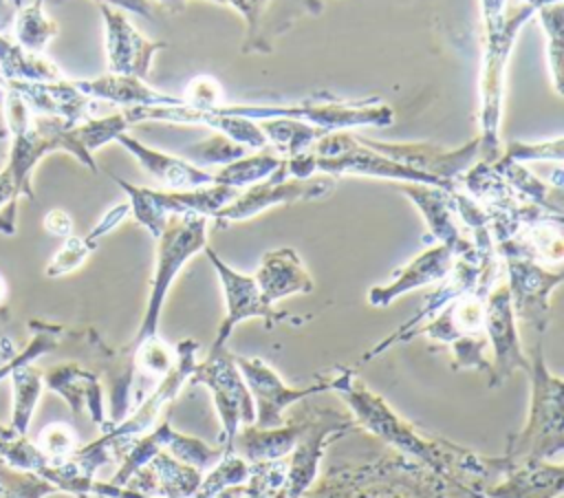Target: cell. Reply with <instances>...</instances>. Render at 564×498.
Masks as SVG:
<instances>
[{
	"label": "cell",
	"instance_id": "1",
	"mask_svg": "<svg viewBox=\"0 0 564 498\" xmlns=\"http://www.w3.org/2000/svg\"><path fill=\"white\" fill-rule=\"evenodd\" d=\"M330 390L339 392L359 427L447 480L463 483L485 494L509 467L505 456L487 458L445 439L425 436L419 427L399 416L348 366H335L330 370Z\"/></svg>",
	"mask_w": 564,
	"mask_h": 498
},
{
	"label": "cell",
	"instance_id": "2",
	"mask_svg": "<svg viewBox=\"0 0 564 498\" xmlns=\"http://www.w3.org/2000/svg\"><path fill=\"white\" fill-rule=\"evenodd\" d=\"M535 15L529 4H511V0H480L482 55L478 73V161L500 156V123L505 101L507 64L520 29Z\"/></svg>",
	"mask_w": 564,
	"mask_h": 498
},
{
	"label": "cell",
	"instance_id": "3",
	"mask_svg": "<svg viewBox=\"0 0 564 498\" xmlns=\"http://www.w3.org/2000/svg\"><path fill=\"white\" fill-rule=\"evenodd\" d=\"M529 375L531 412L527 425L509 439L505 461L511 465L560 458L564 447V386L560 377L549 372L540 342L531 348Z\"/></svg>",
	"mask_w": 564,
	"mask_h": 498
},
{
	"label": "cell",
	"instance_id": "4",
	"mask_svg": "<svg viewBox=\"0 0 564 498\" xmlns=\"http://www.w3.org/2000/svg\"><path fill=\"white\" fill-rule=\"evenodd\" d=\"M207 216L198 214H181L167 218L161 236L156 238V262L150 282V295L145 302V313L130 344L121 348L123 353H130L145 339L156 337L161 308L165 304L172 282L176 280L185 262L207 247Z\"/></svg>",
	"mask_w": 564,
	"mask_h": 498
},
{
	"label": "cell",
	"instance_id": "5",
	"mask_svg": "<svg viewBox=\"0 0 564 498\" xmlns=\"http://www.w3.org/2000/svg\"><path fill=\"white\" fill-rule=\"evenodd\" d=\"M315 154V174L322 172L326 176H372V178H388L399 183H419V185H432L441 190H454L445 185L443 181L421 174L416 170H410L377 150L368 148L359 137L350 134L348 130H337L324 134L311 150Z\"/></svg>",
	"mask_w": 564,
	"mask_h": 498
},
{
	"label": "cell",
	"instance_id": "6",
	"mask_svg": "<svg viewBox=\"0 0 564 498\" xmlns=\"http://www.w3.org/2000/svg\"><path fill=\"white\" fill-rule=\"evenodd\" d=\"M187 383L209 388L220 419L218 447L234 452V439L240 425H253L256 421L253 401L236 366L234 353H229L225 346L212 348L203 361H196Z\"/></svg>",
	"mask_w": 564,
	"mask_h": 498
},
{
	"label": "cell",
	"instance_id": "7",
	"mask_svg": "<svg viewBox=\"0 0 564 498\" xmlns=\"http://www.w3.org/2000/svg\"><path fill=\"white\" fill-rule=\"evenodd\" d=\"M112 181L128 194L130 214L152 234L154 240L161 236L170 216L198 214L212 218L240 194L234 187L216 183L196 190H150L132 185L119 176H112Z\"/></svg>",
	"mask_w": 564,
	"mask_h": 498
},
{
	"label": "cell",
	"instance_id": "8",
	"mask_svg": "<svg viewBox=\"0 0 564 498\" xmlns=\"http://www.w3.org/2000/svg\"><path fill=\"white\" fill-rule=\"evenodd\" d=\"M500 275H502V260L498 258V253L478 256V258H456L449 273L425 297L423 306L408 322H403L394 333H390L383 342H379L375 348L364 353L359 359V366L375 359L377 355H381L383 350H388L390 346H394L399 342H410L412 333L421 324L432 320L436 313H441L452 300H456L458 295H463L476 286H496Z\"/></svg>",
	"mask_w": 564,
	"mask_h": 498
},
{
	"label": "cell",
	"instance_id": "9",
	"mask_svg": "<svg viewBox=\"0 0 564 498\" xmlns=\"http://www.w3.org/2000/svg\"><path fill=\"white\" fill-rule=\"evenodd\" d=\"M335 178L333 176H311V178H289L284 159L280 167L264 181L242 190L229 205L212 216L216 227H227L231 223L249 220L260 212L275 207V205H293L297 201H315L324 198L333 192Z\"/></svg>",
	"mask_w": 564,
	"mask_h": 498
},
{
	"label": "cell",
	"instance_id": "10",
	"mask_svg": "<svg viewBox=\"0 0 564 498\" xmlns=\"http://www.w3.org/2000/svg\"><path fill=\"white\" fill-rule=\"evenodd\" d=\"M355 427L359 425L350 414H339L328 408H308V425L286 456V498H302L308 491L317 478V467L326 447Z\"/></svg>",
	"mask_w": 564,
	"mask_h": 498
},
{
	"label": "cell",
	"instance_id": "11",
	"mask_svg": "<svg viewBox=\"0 0 564 498\" xmlns=\"http://www.w3.org/2000/svg\"><path fill=\"white\" fill-rule=\"evenodd\" d=\"M203 251L209 258V262H212V267L218 275L223 297H225V315L220 320V326H218V333H216V339H214L212 348H223L227 344L229 335L234 333V328L240 322L251 320V317H262L269 324V328L278 322H295V324L304 322L302 317H293L289 313H278L262 297L253 275H245V273L236 271L234 267H229L227 262H223L220 256L209 245Z\"/></svg>",
	"mask_w": 564,
	"mask_h": 498
},
{
	"label": "cell",
	"instance_id": "12",
	"mask_svg": "<svg viewBox=\"0 0 564 498\" xmlns=\"http://www.w3.org/2000/svg\"><path fill=\"white\" fill-rule=\"evenodd\" d=\"M236 359V366L247 383V390L251 394V401H253V410H256V421L253 425L258 427H275V425H282V412L311 397V394H317V392H326L330 390V375H322L317 377L315 383L311 386H304V388H291L286 386L280 375L269 366L264 364L262 359L258 357H240V355H234Z\"/></svg>",
	"mask_w": 564,
	"mask_h": 498
},
{
	"label": "cell",
	"instance_id": "13",
	"mask_svg": "<svg viewBox=\"0 0 564 498\" xmlns=\"http://www.w3.org/2000/svg\"><path fill=\"white\" fill-rule=\"evenodd\" d=\"M174 350H176V359H174V366L167 370V375L123 421H119L117 425H112L110 430L104 432L106 439L128 443L141 434L150 432L170 412V403L176 399L181 388L187 383V379L196 366L198 342H194L189 337L181 339L174 346Z\"/></svg>",
	"mask_w": 564,
	"mask_h": 498
},
{
	"label": "cell",
	"instance_id": "14",
	"mask_svg": "<svg viewBox=\"0 0 564 498\" xmlns=\"http://www.w3.org/2000/svg\"><path fill=\"white\" fill-rule=\"evenodd\" d=\"M507 275V291L513 315L533 326L538 333L549 328L551 320V293L562 284V271H549L546 267L531 260H502Z\"/></svg>",
	"mask_w": 564,
	"mask_h": 498
},
{
	"label": "cell",
	"instance_id": "15",
	"mask_svg": "<svg viewBox=\"0 0 564 498\" xmlns=\"http://www.w3.org/2000/svg\"><path fill=\"white\" fill-rule=\"evenodd\" d=\"M485 335L494 348L489 388H498L500 383H505L513 375V370H531V359L524 355L520 346L516 315L505 282H498L487 295Z\"/></svg>",
	"mask_w": 564,
	"mask_h": 498
},
{
	"label": "cell",
	"instance_id": "16",
	"mask_svg": "<svg viewBox=\"0 0 564 498\" xmlns=\"http://www.w3.org/2000/svg\"><path fill=\"white\" fill-rule=\"evenodd\" d=\"M359 139L368 148L377 150L379 154L410 170L434 176L454 190H456L458 176L478 161V137L467 141L463 148H454V150H445L434 143H386V141H375L366 137H359Z\"/></svg>",
	"mask_w": 564,
	"mask_h": 498
},
{
	"label": "cell",
	"instance_id": "17",
	"mask_svg": "<svg viewBox=\"0 0 564 498\" xmlns=\"http://www.w3.org/2000/svg\"><path fill=\"white\" fill-rule=\"evenodd\" d=\"M99 11L106 31L108 73L148 79L152 71V57L165 46V42L143 37L121 9L99 4Z\"/></svg>",
	"mask_w": 564,
	"mask_h": 498
},
{
	"label": "cell",
	"instance_id": "18",
	"mask_svg": "<svg viewBox=\"0 0 564 498\" xmlns=\"http://www.w3.org/2000/svg\"><path fill=\"white\" fill-rule=\"evenodd\" d=\"M401 192L416 205L421 216L425 218L430 236L438 242L452 249L454 258H478V256H491V253H478L469 234L465 231L456 205H454V190H441L432 185H419V183H403Z\"/></svg>",
	"mask_w": 564,
	"mask_h": 498
},
{
	"label": "cell",
	"instance_id": "19",
	"mask_svg": "<svg viewBox=\"0 0 564 498\" xmlns=\"http://www.w3.org/2000/svg\"><path fill=\"white\" fill-rule=\"evenodd\" d=\"M7 88L26 104L31 115L55 117L68 126L88 121L95 110V101L66 77L57 82H7Z\"/></svg>",
	"mask_w": 564,
	"mask_h": 498
},
{
	"label": "cell",
	"instance_id": "20",
	"mask_svg": "<svg viewBox=\"0 0 564 498\" xmlns=\"http://www.w3.org/2000/svg\"><path fill=\"white\" fill-rule=\"evenodd\" d=\"M454 260L456 258H454L452 249L436 242L434 247L425 249L423 253L412 258L408 264L397 269L392 273L390 282L372 286L368 291L370 306H377V308L388 306V304H392L397 297H401L408 291H414L419 286H427V284L441 282L449 273Z\"/></svg>",
	"mask_w": 564,
	"mask_h": 498
},
{
	"label": "cell",
	"instance_id": "21",
	"mask_svg": "<svg viewBox=\"0 0 564 498\" xmlns=\"http://www.w3.org/2000/svg\"><path fill=\"white\" fill-rule=\"evenodd\" d=\"M200 480L203 472L161 450L139 467L123 487L152 498H192Z\"/></svg>",
	"mask_w": 564,
	"mask_h": 498
},
{
	"label": "cell",
	"instance_id": "22",
	"mask_svg": "<svg viewBox=\"0 0 564 498\" xmlns=\"http://www.w3.org/2000/svg\"><path fill=\"white\" fill-rule=\"evenodd\" d=\"M115 141L126 148L137 159V163L167 190H196L214 185V172H209L207 167H198L183 156L154 150L126 132L119 134Z\"/></svg>",
	"mask_w": 564,
	"mask_h": 498
},
{
	"label": "cell",
	"instance_id": "23",
	"mask_svg": "<svg viewBox=\"0 0 564 498\" xmlns=\"http://www.w3.org/2000/svg\"><path fill=\"white\" fill-rule=\"evenodd\" d=\"M73 84L93 101H108L123 108L132 106H176L183 104L181 95H167L152 88L145 79L132 75L106 73L93 79H73Z\"/></svg>",
	"mask_w": 564,
	"mask_h": 498
},
{
	"label": "cell",
	"instance_id": "24",
	"mask_svg": "<svg viewBox=\"0 0 564 498\" xmlns=\"http://www.w3.org/2000/svg\"><path fill=\"white\" fill-rule=\"evenodd\" d=\"M562 216L531 223L518 229L511 238L496 245V253L500 260H531L542 267L557 264L564 258V234H562Z\"/></svg>",
	"mask_w": 564,
	"mask_h": 498
},
{
	"label": "cell",
	"instance_id": "25",
	"mask_svg": "<svg viewBox=\"0 0 564 498\" xmlns=\"http://www.w3.org/2000/svg\"><path fill=\"white\" fill-rule=\"evenodd\" d=\"M253 280L271 306L282 297L313 291V280L291 247L267 251L253 273Z\"/></svg>",
	"mask_w": 564,
	"mask_h": 498
},
{
	"label": "cell",
	"instance_id": "26",
	"mask_svg": "<svg viewBox=\"0 0 564 498\" xmlns=\"http://www.w3.org/2000/svg\"><path fill=\"white\" fill-rule=\"evenodd\" d=\"M562 487L564 467L560 463H509L502 478L485 491V498H557Z\"/></svg>",
	"mask_w": 564,
	"mask_h": 498
},
{
	"label": "cell",
	"instance_id": "27",
	"mask_svg": "<svg viewBox=\"0 0 564 498\" xmlns=\"http://www.w3.org/2000/svg\"><path fill=\"white\" fill-rule=\"evenodd\" d=\"M308 425V410L304 414H295L282 425L275 427H258L245 425L238 430L234 439V452H238L247 463L260 461H278L291 454L300 436Z\"/></svg>",
	"mask_w": 564,
	"mask_h": 498
},
{
	"label": "cell",
	"instance_id": "28",
	"mask_svg": "<svg viewBox=\"0 0 564 498\" xmlns=\"http://www.w3.org/2000/svg\"><path fill=\"white\" fill-rule=\"evenodd\" d=\"M42 381L51 390L59 392L70 403L75 414H82L84 410H88L90 419L97 425H101L104 432L108 430V421L104 412V392L95 372L77 364H64L42 375Z\"/></svg>",
	"mask_w": 564,
	"mask_h": 498
},
{
	"label": "cell",
	"instance_id": "29",
	"mask_svg": "<svg viewBox=\"0 0 564 498\" xmlns=\"http://www.w3.org/2000/svg\"><path fill=\"white\" fill-rule=\"evenodd\" d=\"M0 73L7 82H57L64 73L42 53H31L0 31Z\"/></svg>",
	"mask_w": 564,
	"mask_h": 498
},
{
	"label": "cell",
	"instance_id": "30",
	"mask_svg": "<svg viewBox=\"0 0 564 498\" xmlns=\"http://www.w3.org/2000/svg\"><path fill=\"white\" fill-rule=\"evenodd\" d=\"M489 165L518 196H522L531 203H538L555 214H562V187L549 185L546 181H542L533 172H529L524 163H516L505 156L489 161Z\"/></svg>",
	"mask_w": 564,
	"mask_h": 498
},
{
	"label": "cell",
	"instance_id": "31",
	"mask_svg": "<svg viewBox=\"0 0 564 498\" xmlns=\"http://www.w3.org/2000/svg\"><path fill=\"white\" fill-rule=\"evenodd\" d=\"M258 126L267 139V145H271V150L280 159H291L311 152L313 145L324 134H328L326 130L297 119H264L258 121Z\"/></svg>",
	"mask_w": 564,
	"mask_h": 498
},
{
	"label": "cell",
	"instance_id": "32",
	"mask_svg": "<svg viewBox=\"0 0 564 498\" xmlns=\"http://www.w3.org/2000/svg\"><path fill=\"white\" fill-rule=\"evenodd\" d=\"M280 163H282V159L273 150H269V148L253 150V152L218 167L214 172V183L242 192V187H251V185L269 178L280 167Z\"/></svg>",
	"mask_w": 564,
	"mask_h": 498
},
{
	"label": "cell",
	"instance_id": "33",
	"mask_svg": "<svg viewBox=\"0 0 564 498\" xmlns=\"http://www.w3.org/2000/svg\"><path fill=\"white\" fill-rule=\"evenodd\" d=\"M13 40L24 46L31 53H42L46 44L57 35V24L44 13V4L33 0L31 4H24L20 0H13Z\"/></svg>",
	"mask_w": 564,
	"mask_h": 498
},
{
	"label": "cell",
	"instance_id": "34",
	"mask_svg": "<svg viewBox=\"0 0 564 498\" xmlns=\"http://www.w3.org/2000/svg\"><path fill=\"white\" fill-rule=\"evenodd\" d=\"M11 381H13V390H15V397H13V419H11V430L22 436L29 427V421H31V414H33V408L40 399V392H42V372L35 370L33 366L29 364H18L13 370H11Z\"/></svg>",
	"mask_w": 564,
	"mask_h": 498
},
{
	"label": "cell",
	"instance_id": "35",
	"mask_svg": "<svg viewBox=\"0 0 564 498\" xmlns=\"http://www.w3.org/2000/svg\"><path fill=\"white\" fill-rule=\"evenodd\" d=\"M163 450H170V454L185 463V465H192L196 467L198 472H207L212 469L223 456H225V450L223 447H212L207 445L205 441L196 439V436H187V434H181L176 430H172V425L167 427L165 432V445Z\"/></svg>",
	"mask_w": 564,
	"mask_h": 498
},
{
	"label": "cell",
	"instance_id": "36",
	"mask_svg": "<svg viewBox=\"0 0 564 498\" xmlns=\"http://www.w3.org/2000/svg\"><path fill=\"white\" fill-rule=\"evenodd\" d=\"M249 463L238 452H225V456L203 476L192 498H216L223 489L245 483L249 476Z\"/></svg>",
	"mask_w": 564,
	"mask_h": 498
},
{
	"label": "cell",
	"instance_id": "37",
	"mask_svg": "<svg viewBox=\"0 0 564 498\" xmlns=\"http://www.w3.org/2000/svg\"><path fill=\"white\" fill-rule=\"evenodd\" d=\"M535 15L546 35V59H549L551 82L555 93L562 95V2L540 7Z\"/></svg>",
	"mask_w": 564,
	"mask_h": 498
},
{
	"label": "cell",
	"instance_id": "38",
	"mask_svg": "<svg viewBox=\"0 0 564 498\" xmlns=\"http://www.w3.org/2000/svg\"><path fill=\"white\" fill-rule=\"evenodd\" d=\"M249 152H251L249 148L231 141L229 137H225L220 132H212V137H207V139H203V141H198V143H194L185 150L187 161H192L198 167H205V165H220L223 167V165H227V163H231V161H236V159H240Z\"/></svg>",
	"mask_w": 564,
	"mask_h": 498
},
{
	"label": "cell",
	"instance_id": "39",
	"mask_svg": "<svg viewBox=\"0 0 564 498\" xmlns=\"http://www.w3.org/2000/svg\"><path fill=\"white\" fill-rule=\"evenodd\" d=\"M500 156L516 161V163H531V161H555L560 163L564 156V139L555 137V139H544V141H509L505 145V150L500 152Z\"/></svg>",
	"mask_w": 564,
	"mask_h": 498
},
{
	"label": "cell",
	"instance_id": "40",
	"mask_svg": "<svg viewBox=\"0 0 564 498\" xmlns=\"http://www.w3.org/2000/svg\"><path fill=\"white\" fill-rule=\"evenodd\" d=\"M57 491L37 474H13L0 463V498H44Z\"/></svg>",
	"mask_w": 564,
	"mask_h": 498
},
{
	"label": "cell",
	"instance_id": "41",
	"mask_svg": "<svg viewBox=\"0 0 564 498\" xmlns=\"http://www.w3.org/2000/svg\"><path fill=\"white\" fill-rule=\"evenodd\" d=\"M35 447L48 461L62 463V461H68L73 456V452L77 450V434L66 423H51L37 434V445Z\"/></svg>",
	"mask_w": 564,
	"mask_h": 498
},
{
	"label": "cell",
	"instance_id": "42",
	"mask_svg": "<svg viewBox=\"0 0 564 498\" xmlns=\"http://www.w3.org/2000/svg\"><path fill=\"white\" fill-rule=\"evenodd\" d=\"M95 247L97 245L90 242L86 236L84 238H77V236L64 238L62 249L46 264V275L48 278H59V275H66V273L79 269L86 262V258L95 251Z\"/></svg>",
	"mask_w": 564,
	"mask_h": 498
},
{
	"label": "cell",
	"instance_id": "43",
	"mask_svg": "<svg viewBox=\"0 0 564 498\" xmlns=\"http://www.w3.org/2000/svg\"><path fill=\"white\" fill-rule=\"evenodd\" d=\"M181 99H183V106H189L196 110H212L227 101L220 84L209 75H198L189 79Z\"/></svg>",
	"mask_w": 564,
	"mask_h": 498
},
{
	"label": "cell",
	"instance_id": "44",
	"mask_svg": "<svg viewBox=\"0 0 564 498\" xmlns=\"http://www.w3.org/2000/svg\"><path fill=\"white\" fill-rule=\"evenodd\" d=\"M209 2L231 7L245 20L249 42H253L258 37L260 24H262V13H264V7H267L269 0H209Z\"/></svg>",
	"mask_w": 564,
	"mask_h": 498
},
{
	"label": "cell",
	"instance_id": "45",
	"mask_svg": "<svg viewBox=\"0 0 564 498\" xmlns=\"http://www.w3.org/2000/svg\"><path fill=\"white\" fill-rule=\"evenodd\" d=\"M130 214V205H128V201L126 203H119V205H115V207H110L101 218H99V223L86 234V238L90 240V242H95L97 245V240L101 238V236H106L108 231H112L126 216Z\"/></svg>",
	"mask_w": 564,
	"mask_h": 498
},
{
	"label": "cell",
	"instance_id": "46",
	"mask_svg": "<svg viewBox=\"0 0 564 498\" xmlns=\"http://www.w3.org/2000/svg\"><path fill=\"white\" fill-rule=\"evenodd\" d=\"M44 229L51 234V236H57V238H68L73 236V218L68 212L64 209H51L44 220H42Z\"/></svg>",
	"mask_w": 564,
	"mask_h": 498
},
{
	"label": "cell",
	"instance_id": "47",
	"mask_svg": "<svg viewBox=\"0 0 564 498\" xmlns=\"http://www.w3.org/2000/svg\"><path fill=\"white\" fill-rule=\"evenodd\" d=\"M97 4H108V7L121 9L126 13H134V15L148 18V20L154 18V9H152L150 0H97Z\"/></svg>",
	"mask_w": 564,
	"mask_h": 498
},
{
	"label": "cell",
	"instance_id": "48",
	"mask_svg": "<svg viewBox=\"0 0 564 498\" xmlns=\"http://www.w3.org/2000/svg\"><path fill=\"white\" fill-rule=\"evenodd\" d=\"M11 22H13V9L9 7L7 0H0V31L4 33Z\"/></svg>",
	"mask_w": 564,
	"mask_h": 498
},
{
	"label": "cell",
	"instance_id": "49",
	"mask_svg": "<svg viewBox=\"0 0 564 498\" xmlns=\"http://www.w3.org/2000/svg\"><path fill=\"white\" fill-rule=\"evenodd\" d=\"M4 95H7V88H0V141L9 139V128H7V117H4Z\"/></svg>",
	"mask_w": 564,
	"mask_h": 498
},
{
	"label": "cell",
	"instance_id": "50",
	"mask_svg": "<svg viewBox=\"0 0 564 498\" xmlns=\"http://www.w3.org/2000/svg\"><path fill=\"white\" fill-rule=\"evenodd\" d=\"M4 297H7V282H4V278L0 275V306H2Z\"/></svg>",
	"mask_w": 564,
	"mask_h": 498
},
{
	"label": "cell",
	"instance_id": "51",
	"mask_svg": "<svg viewBox=\"0 0 564 498\" xmlns=\"http://www.w3.org/2000/svg\"><path fill=\"white\" fill-rule=\"evenodd\" d=\"M4 322H9V311H7L4 306H0V326H2Z\"/></svg>",
	"mask_w": 564,
	"mask_h": 498
},
{
	"label": "cell",
	"instance_id": "52",
	"mask_svg": "<svg viewBox=\"0 0 564 498\" xmlns=\"http://www.w3.org/2000/svg\"><path fill=\"white\" fill-rule=\"evenodd\" d=\"M159 2H163V4H170V7H181L185 0H159Z\"/></svg>",
	"mask_w": 564,
	"mask_h": 498
},
{
	"label": "cell",
	"instance_id": "53",
	"mask_svg": "<svg viewBox=\"0 0 564 498\" xmlns=\"http://www.w3.org/2000/svg\"><path fill=\"white\" fill-rule=\"evenodd\" d=\"M0 88H7V79L2 77V73H0Z\"/></svg>",
	"mask_w": 564,
	"mask_h": 498
},
{
	"label": "cell",
	"instance_id": "54",
	"mask_svg": "<svg viewBox=\"0 0 564 498\" xmlns=\"http://www.w3.org/2000/svg\"><path fill=\"white\" fill-rule=\"evenodd\" d=\"M37 2H42V4H44V0H37Z\"/></svg>",
	"mask_w": 564,
	"mask_h": 498
}]
</instances>
